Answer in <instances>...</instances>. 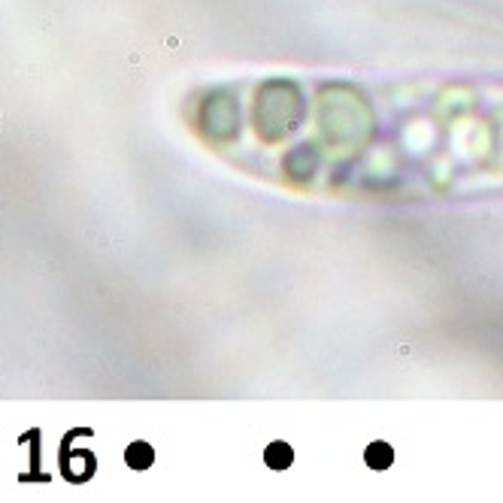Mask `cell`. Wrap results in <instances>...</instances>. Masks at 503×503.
Returning a JSON list of instances; mask_svg holds the SVG:
<instances>
[{"label": "cell", "instance_id": "cell-2", "mask_svg": "<svg viewBox=\"0 0 503 503\" xmlns=\"http://www.w3.org/2000/svg\"><path fill=\"white\" fill-rule=\"evenodd\" d=\"M267 464H270V467H288V464H291V449L288 446H282V443H273L270 449H267Z\"/></svg>", "mask_w": 503, "mask_h": 503}, {"label": "cell", "instance_id": "cell-3", "mask_svg": "<svg viewBox=\"0 0 503 503\" xmlns=\"http://www.w3.org/2000/svg\"><path fill=\"white\" fill-rule=\"evenodd\" d=\"M367 461H370V467H388V461H391V449L388 446H370L367 449Z\"/></svg>", "mask_w": 503, "mask_h": 503}, {"label": "cell", "instance_id": "cell-1", "mask_svg": "<svg viewBox=\"0 0 503 503\" xmlns=\"http://www.w3.org/2000/svg\"><path fill=\"white\" fill-rule=\"evenodd\" d=\"M152 458H155V455H152V449L146 443L127 446V464H131V467H149Z\"/></svg>", "mask_w": 503, "mask_h": 503}]
</instances>
